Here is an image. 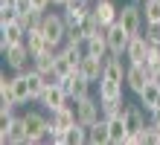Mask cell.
Instances as JSON below:
<instances>
[{"label":"cell","instance_id":"6da1fadb","mask_svg":"<svg viewBox=\"0 0 160 145\" xmlns=\"http://www.w3.org/2000/svg\"><path fill=\"white\" fill-rule=\"evenodd\" d=\"M41 32H44V38H47V41H50V46H61L64 41H67V21H64V15L44 12Z\"/></svg>","mask_w":160,"mask_h":145},{"label":"cell","instance_id":"7a4b0ae2","mask_svg":"<svg viewBox=\"0 0 160 145\" xmlns=\"http://www.w3.org/2000/svg\"><path fill=\"white\" fill-rule=\"evenodd\" d=\"M117 23L125 29V32L134 38L143 32V23H146V17H143V9H140L137 3H128V6H122L119 9V17H117Z\"/></svg>","mask_w":160,"mask_h":145},{"label":"cell","instance_id":"3957f363","mask_svg":"<svg viewBox=\"0 0 160 145\" xmlns=\"http://www.w3.org/2000/svg\"><path fill=\"white\" fill-rule=\"evenodd\" d=\"M76 119H79L82 125H88V128H90L93 122L102 119V102L93 99V96H84V99H79V102H76Z\"/></svg>","mask_w":160,"mask_h":145},{"label":"cell","instance_id":"277c9868","mask_svg":"<svg viewBox=\"0 0 160 145\" xmlns=\"http://www.w3.org/2000/svg\"><path fill=\"white\" fill-rule=\"evenodd\" d=\"M0 142H3V145H26V142H29V133H26L23 116H21V119L12 116V122H9L6 128H0Z\"/></svg>","mask_w":160,"mask_h":145},{"label":"cell","instance_id":"5b68a950","mask_svg":"<svg viewBox=\"0 0 160 145\" xmlns=\"http://www.w3.org/2000/svg\"><path fill=\"white\" fill-rule=\"evenodd\" d=\"M148 81H152V70H148L143 61H131L128 70H125V84H128V90L140 93Z\"/></svg>","mask_w":160,"mask_h":145},{"label":"cell","instance_id":"8992f818","mask_svg":"<svg viewBox=\"0 0 160 145\" xmlns=\"http://www.w3.org/2000/svg\"><path fill=\"white\" fill-rule=\"evenodd\" d=\"M23 125H26V133H29V142H41L47 133H50V119H47L44 113L29 110L23 116Z\"/></svg>","mask_w":160,"mask_h":145},{"label":"cell","instance_id":"52a82bcc","mask_svg":"<svg viewBox=\"0 0 160 145\" xmlns=\"http://www.w3.org/2000/svg\"><path fill=\"white\" fill-rule=\"evenodd\" d=\"M105 38H108V50H111V55H125L128 44H131V35H128L119 23L105 26Z\"/></svg>","mask_w":160,"mask_h":145},{"label":"cell","instance_id":"ba28073f","mask_svg":"<svg viewBox=\"0 0 160 145\" xmlns=\"http://www.w3.org/2000/svg\"><path fill=\"white\" fill-rule=\"evenodd\" d=\"M61 84H64V90H67V96L73 102H79V99H84V96H90V79L88 75H82L79 70L73 73V75H67V79H61Z\"/></svg>","mask_w":160,"mask_h":145},{"label":"cell","instance_id":"9c48e42d","mask_svg":"<svg viewBox=\"0 0 160 145\" xmlns=\"http://www.w3.org/2000/svg\"><path fill=\"white\" fill-rule=\"evenodd\" d=\"M3 55H6V64L12 67V70H26V64H29V58H32V52H29V46H26V41H21V44H12V46H6L3 50Z\"/></svg>","mask_w":160,"mask_h":145},{"label":"cell","instance_id":"30bf717a","mask_svg":"<svg viewBox=\"0 0 160 145\" xmlns=\"http://www.w3.org/2000/svg\"><path fill=\"white\" fill-rule=\"evenodd\" d=\"M47 110H58V108H64L67 102H73L70 96H67V90H64V84H50L47 90L41 93V99H38Z\"/></svg>","mask_w":160,"mask_h":145},{"label":"cell","instance_id":"8fae6325","mask_svg":"<svg viewBox=\"0 0 160 145\" xmlns=\"http://www.w3.org/2000/svg\"><path fill=\"white\" fill-rule=\"evenodd\" d=\"M76 122H79L76 119V108H70V104H64V108H58V110H50V128L52 131L67 133Z\"/></svg>","mask_w":160,"mask_h":145},{"label":"cell","instance_id":"7c38bea8","mask_svg":"<svg viewBox=\"0 0 160 145\" xmlns=\"http://www.w3.org/2000/svg\"><path fill=\"white\" fill-rule=\"evenodd\" d=\"M125 70H128V67H122V55H108L105 58V73H102V79L114 81V84H122V81H125Z\"/></svg>","mask_w":160,"mask_h":145},{"label":"cell","instance_id":"4fadbf2b","mask_svg":"<svg viewBox=\"0 0 160 145\" xmlns=\"http://www.w3.org/2000/svg\"><path fill=\"white\" fill-rule=\"evenodd\" d=\"M0 50H6V46H12V44H21L26 41V29L21 26V21H15V23H3L0 26Z\"/></svg>","mask_w":160,"mask_h":145},{"label":"cell","instance_id":"5bb4252c","mask_svg":"<svg viewBox=\"0 0 160 145\" xmlns=\"http://www.w3.org/2000/svg\"><path fill=\"white\" fill-rule=\"evenodd\" d=\"M79 73L82 75H88L90 81H96L102 79V73H105V58H99V55H84L82 58V64H79Z\"/></svg>","mask_w":160,"mask_h":145},{"label":"cell","instance_id":"9a60e30c","mask_svg":"<svg viewBox=\"0 0 160 145\" xmlns=\"http://www.w3.org/2000/svg\"><path fill=\"white\" fill-rule=\"evenodd\" d=\"M93 15L99 17L102 26H111V23H117V17H119V6L114 3V0H96Z\"/></svg>","mask_w":160,"mask_h":145},{"label":"cell","instance_id":"2e32d148","mask_svg":"<svg viewBox=\"0 0 160 145\" xmlns=\"http://www.w3.org/2000/svg\"><path fill=\"white\" fill-rule=\"evenodd\" d=\"M84 52H88V55H99V58H108V55H111L105 29L96 32V35H88V38H84Z\"/></svg>","mask_w":160,"mask_h":145},{"label":"cell","instance_id":"e0dca14e","mask_svg":"<svg viewBox=\"0 0 160 145\" xmlns=\"http://www.w3.org/2000/svg\"><path fill=\"white\" fill-rule=\"evenodd\" d=\"M137 96H140V104H143L146 110L160 108V81H154V79H152V81L143 87V90L137 93Z\"/></svg>","mask_w":160,"mask_h":145},{"label":"cell","instance_id":"ac0fdd59","mask_svg":"<svg viewBox=\"0 0 160 145\" xmlns=\"http://www.w3.org/2000/svg\"><path fill=\"white\" fill-rule=\"evenodd\" d=\"M88 142H93V145H111V128H108L105 116L88 128Z\"/></svg>","mask_w":160,"mask_h":145},{"label":"cell","instance_id":"d6986e66","mask_svg":"<svg viewBox=\"0 0 160 145\" xmlns=\"http://www.w3.org/2000/svg\"><path fill=\"white\" fill-rule=\"evenodd\" d=\"M148 38L140 32V35H134L131 38V44H128V50H125V55H128V61H146V55H148Z\"/></svg>","mask_w":160,"mask_h":145},{"label":"cell","instance_id":"ffe728a7","mask_svg":"<svg viewBox=\"0 0 160 145\" xmlns=\"http://www.w3.org/2000/svg\"><path fill=\"white\" fill-rule=\"evenodd\" d=\"M108 119V128H111V145H122L128 139V125L122 116H105Z\"/></svg>","mask_w":160,"mask_h":145},{"label":"cell","instance_id":"44dd1931","mask_svg":"<svg viewBox=\"0 0 160 145\" xmlns=\"http://www.w3.org/2000/svg\"><path fill=\"white\" fill-rule=\"evenodd\" d=\"M0 99H3V104H0V113H12V108L18 104V99H15V84H12V79H0Z\"/></svg>","mask_w":160,"mask_h":145},{"label":"cell","instance_id":"7402d4cb","mask_svg":"<svg viewBox=\"0 0 160 145\" xmlns=\"http://www.w3.org/2000/svg\"><path fill=\"white\" fill-rule=\"evenodd\" d=\"M12 84H15V99H18V104H26L32 99V90H29V79H26V70H21L12 79Z\"/></svg>","mask_w":160,"mask_h":145},{"label":"cell","instance_id":"603a6c76","mask_svg":"<svg viewBox=\"0 0 160 145\" xmlns=\"http://www.w3.org/2000/svg\"><path fill=\"white\" fill-rule=\"evenodd\" d=\"M26 46H29V52H32V55L44 52L47 46H50V41H47L44 32H41V26H38V29H26ZM52 50H55V46H52Z\"/></svg>","mask_w":160,"mask_h":145},{"label":"cell","instance_id":"cb8c5ba5","mask_svg":"<svg viewBox=\"0 0 160 145\" xmlns=\"http://www.w3.org/2000/svg\"><path fill=\"white\" fill-rule=\"evenodd\" d=\"M122 119H125V125H128V137H131V133H140L146 128V119H143V110H140V108H125Z\"/></svg>","mask_w":160,"mask_h":145},{"label":"cell","instance_id":"d4e9b609","mask_svg":"<svg viewBox=\"0 0 160 145\" xmlns=\"http://www.w3.org/2000/svg\"><path fill=\"white\" fill-rule=\"evenodd\" d=\"M32 67H35V70H52V67H55V50L47 46L44 52L32 55Z\"/></svg>","mask_w":160,"mask_h":145},{"label":"cell","instance_id":"484cf974","mask_svg":"<svg viewBox=\"0 0 160 145\" xmlns=\"http://www.w3.org/2000/svg\"><path fill=\"white\" fill-rule=\"evenodd\" d=\"M99 102H102V116H122L125 113L122 96H117V99H99Z\"/></svg>","mask_w":160,"mask_h":145},{"label":"cell","instance_id":"4316f807","mask_svg":"<svg viewBox=\"0 0 160 145\" xmlns=\"http://www.w3.org/2000/svg\"><path fill=\"white\" fill-rule=\"evenodd\" d=\"M76 70H79V67H76V64H73V61H70V58H67V55H64L61 50H58V52H55V73H58V75H61V79H67V75H73V73H76Z\"/></svg>","mask_w":160,"mask_h":145},{"label":"cell","instance_id":"83f0119b","mask_svg":"<svg viewBox=\"0 0 160 145\" xmlns=\"http://www.w3.org/2000/svg\"><path fill=\"white\" fill-rule=\"evenodd\" d=\"M82 142H88V125L76 122V125L67 131V145H82Z\"/></svg>","mask_w":160,"mask_h":145},{"label":"cell","instance_id":"f1b7e54d","mask_svg":"<svg viewBox=\"0 0 160 145\" xmlns=\"http://www.w3.org/2000/svg\"><path fill=\"white\" fill-rule=\"evenodd\" d=\"M79 26L84 29V35H96V32H102V29H105V26L99 23V17L93 15V9H90V12L84 15V17H82V23H79Z\"/></svg>","mask_w":160,"mask_h":145},{"label":"cell","instance_id":"f546056e","mask_svg":"<svg viewBox=\"0 0 160 145\" xmlns=\"http://www.w3.org/2000/svg\"><path fill=\"white\" fill-rule=\"evenodd\" d=\"M143 17H146V23L160 21V0H143Z\"/></svg>","mask_w":160,"mask_h":145},{"label":"cell","instance_id":"4dcf8cb0","mask_svg":"<svg viewBox=\"0 0 160 145\" xmlns=\"http://www.w3.org/2000/svg\"><path fill=\"white\" fill-rule=\"evenodd\" d=\"M18 21H21V26L23 29H38L41 26V21H44V12H21V17H18Z\"/></svg>","mask_w":160,"mask_h":145},{"label":"cell","instance_id":"1f68e13d","mask_svg":"<svg viewBox=\"0 0 160 145\" xmlns=\"http://www.w3.org/2000/svg\"><path fill=\"white\" fill-rule=\"evenodd\" d=\"M122 96V84H114V81H99V99H117Z\"/></svg>","mask_w":160,"mask_h":145},{"label":"cell","instance_id":"d6a6232c","mask_svg":"<svg viewBox=\"0 0 160 145\" xmlns=\"http://www.w3.org/2000/svg\"><path fill=\"white\" fill-rule=\"evenodd\" d=\"M18 17H21V12H18L15 3H0V26L3 23H15Z\"/></svg>","mask_w":160,"mask_h":145},{"label":"cell","instance_id":"836d02e7","mask_svg":"<svg viewBox=\"0 0 160 145\" xmlns=\"http://www.w3.org/2000/svg\"><path fill=\"white\" fill-rule=\"evenodd\" d=\"M146 38H148V44H160V21L146 23Z\"/></svg>","mask_w":160,"mask_h":145},{"label":"cell","instance_id":"e575fe53","mask_svg":"<svg viewBox=\"0 0 160 145\" xmlns=\"http://www.w3.org/2000/svg\"><path fill=\"white\" fill-rule=\"evenodd\" d=\"M50 3H52V0H32V9H35V12H47Z\"/></svg>","mask_w":160,"mask_h":145},{"label":"cell","instance_id":"d590c367","mask_svg":"<svg viewBox=\"0 0 160 145\" xmlns=\"http://www.w3.org/2000/svg\"><path fill=\"white\" fill-rule=\"evenodd\" d=\"M148 122H152V125H157V128H160V108L148 110Z\"/></svg>","mask_w":160,"mask_h":145},{"label":"cell","instance_id":"8d00e7d4","mask_svg":"<svg viewBox=\"0 0 160 145\" xmlns=\"http://www.w3.org/2000/svg\"><path fill=\"white\" fill-rule=\"evenodd\" d=\"M52 3H55V6H64V3H67V0H52Z\"/></svg>","mask_w":160,"mask_h":145},{"label":"cell","instance_id":"74e56055","mask_svg":"<svg viewBox=\"0 0 160 145\" xmlns=\"http://www.w3.org/2000/svg\"><path fill=\"white\" fill-rule=\"evenodd\" d=\"M0 3H18V0H0Z\"/></svg>","mask_w":160,"mask_h":145}]
</instances>
